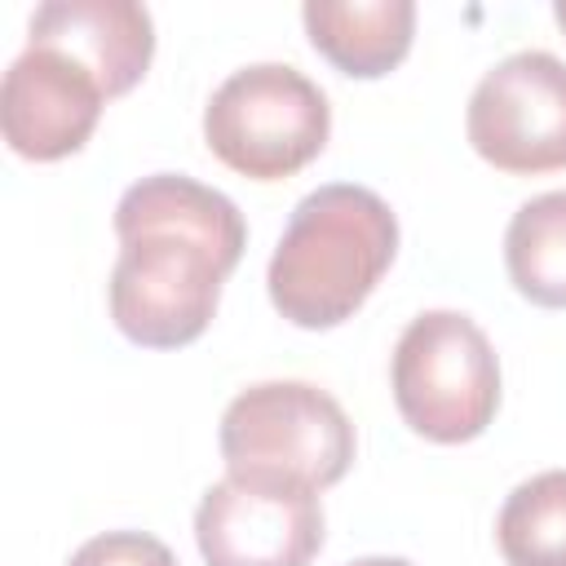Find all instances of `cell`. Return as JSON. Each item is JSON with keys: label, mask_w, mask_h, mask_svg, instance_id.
Wrapping results in <instances>:
<instances>
[{"label": "cell", "mask_w": 566, "mask_h": 566, "mask_svg": "<svg viewBox=\"0 0 566 566\" xmlns=\"http://www.w3.org/2000/svg\"><path fill=\"white\" fill-rule=\"evenodd\" d=\"M398 252L394 208L354 181H332L310 190L270 256L265 287L274 310L305 327H340L376 292Z\"/></svg>", "instance_id": "cell-1"}, {"label": "cell", "mask_w": 566, "mask_h": 566, "mask_svg": "<svg viewBox=\"0 0 566 566\" xmlns=\"http://www.w3.org/2000/svg\"><path fill=\"white\" fill-rule=\"evenodd\" d=\"M332 106L323 88L287 62H252L226 75L203 106L208 150L239 177L283 181L323 155Z\"/></svg>", "instance_id": "cell-2"}, {"label": "cell", "mask_w": 566, "mask_h": 566, "mask_svg": "<svg viewBox=\"0 0 566 566\" xmlns=\"http://www.w3.org/2000/svg\"><path fill=\"white\" fill-rule=\"evenodd\" d=\"M389 380L407 429L442 447L486 433L500 407V358L460 310L416 314L394 345Z\"/></svg>", "instance_id": "cell-3"}, {"label": "cell", "mask_w": 566, "mask_h": 566, "mask_svg": "<svg viewBox=\"0 0 566 566\" xmlns=\"http://www.w3.org/2000/svg\"><path fill=\"white\" fill-rule=\"evenodd\" d=\"M217 447L226 469H274L323 491L349 473L358 438L327 389L310 380H261L230 398Z\"/></svg>", "instance_id": "cell-4"}, {"label": "cell", "mask_w": 566, "mask_h": 566, "mask_svg": "<svg viewBox=\"0 0 566 566\" xmlns=\"http://www.w3.org/2000/svg\"><path fill=\"white\" fill-rule=\"evenodd\" d=\"M226 274L217 252L190 234H128L106 283L111 318L142 349H181L208 332Z\"/></svg>", "instance_id": "cell-5"}, {"label": "cell", "mask_w": 566, "mask_h": 566, "mask_svg": "<svg viewBox=\"0 0 566 566\" xmlns=\"http://www.w3.org/2000/svg\"><path fill=\"white\" fill-rule=\"evenodd\" d=\"M208 566H310L323 548L318 491L274 469H226L195 509Z\"/></svg>", "instance_id": "cell-6"}, {"label": "cell", "mask_w": 566, "mask_h": 566, "mask_svg": "<svg viewBox=\"0 0 566 566\" xmlns=\"http://www.w3.org/2000/svg\"><path fill=\"white\" fill-rule=\"evenodd\" d=\"M464 133L500 172L535 177L566 168V62L544 49L495 62L469 93Z\"/></svg>", "instance_id": "cell-7"}, {"label": "cell", "mask_w": 566, "mask_h": 566, "mask_svg": "<svg viewBox=\"0 0 566 566\" xmlns=\"http://www.w3.org/2000/svg\"><path fill=\"white\" fill-rule=\"evenodd\" d=\"M106 106V88L57 49H22L0 84V128L13 155L53 164L75 155Z\"/></svg>", "instance_id": "cell-8"}, {"label": "cell", "mask_w": 566, "mask_h": 566, "mask_svg": "<svg viewBox=\"0 0 566 566\" xmlns=\"http://www.w3.org/2000/svg\"><path fill=\"white\" fill-rule=\"evenodd\" d=\"M31 49L75 57L106 97L128 93L155 57V22L133 0H49L31 13Z\"/></svg>", "instance_id": "cell-9"}, {"label": "cell", "mask_w": 566, "mask_h": 566, "mask_svg": "<svg viewBox=\"0 0 566 566\" xmlns=\"http://www.w3.org/2000/svg\"><path fill=\"white\" fill-rule=\"evenodd\" d=\"M142 230L190 234V239L208 243L226 270H234L243 248H248V226H243V212L234 208V199L195 181V177H181V172L142 177L119 195L115 234L128 239V234H142Z\"/></svg>", "instance_id": "cell-10"}, {"label": "cell", "mask_w": 566, "mask_h": 566, "mask_svg": "<svg viewBox=\"0 0 566 566\" xmlns=\"http://www.w3.org/2000/svg\"><path fill=\"white\" fill-rule=\"evenodd\" d=\"M310 44L354 80L389 75L416 35L411 0H310L301 9Z\"/></svg>", "instance_id": "cell-11"}, {"label": "cell", "mask_w": 566, "mask_h": 566, "mask_svg": "<svg viewBox=\"0 0 566 566\" xmlns=\"http://www.w3.org/2000/svg\"><path fill=\"white\" fill-rule=\"evenodd\" d=\"M513 287L544 310H566V190L526 199L504 230Z\"/></svg>", "instance_id": "cell-12"}, {"label": "cell", "mask_w": 566, "mask_h": 566, "mask_svg": "<svg viewBox=\"0 0 566 566\" xmlns=\"http://www.w3.org/2000/svg\"><path fill=\"white\" fill-rule=\"evenodd\" d=\"M509 566H566V469L517 482L495 517Z\"/></svg>", "instance_id": "cell-13"}, {"label": "cell", "mask_w": 566, "mask_h": 566, "mask_svg": "<svg viewBox=\"0 0 566 566\" xmlns=\"http://www.w3.org/2000/svg\"><path fill=\"white\" fill-rule=\"evenodd\" d=\"M66 566H177L172 548L146 531H106L80 544Z\"/></svg>", "instance_id": "cell-14"}, {"label": "cell", "mask_w": 566, "mask_h": 566, "mask_svg": "<svg viewBox=\"0 0 566 566\" xmlns=\"http://www.w3.org/2000/svg\"><path fill=\"white\" fill-rule=\"evenodd\" d=\"M349 566H411L407 557H358V562H349Z\"/></svg>", "instance_id": "cell-15"}, {"label": "cell", "mask_w": 566, "mask_h": 566, "mask_svg": "<svg viewBox=\"0 0 566 566\" xmlns=\"http://www.w3.org/2000/svg\"><path fill=\"white\" fill-rule=\"evenodd\" d=\"M553 18H557V27L566 31V0H557V4H553Z\"/></svg>", "instance_id": "cell-16"}]
</instances>
